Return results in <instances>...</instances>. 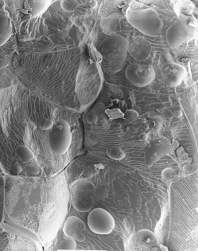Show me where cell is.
<instances>
[{"label": "cell", "instance_id": "cell-1", "mask_svg": "<svg viewBox=\"0 0 198 251\" xmlns=\"http://www.w3.org/2000/svg\"><path fill=\"white\" fill-rule=\"evenodd\" d=\"M128 42L123 35L107 37L99 46L102 68L107 74H115L124 68L128 54Z\"/></svg>", "mask_w": 198, "mask_h": 251}, {"label": "cell", "instance_id": "cell-2", "mask_svg": "<svg viewBox=\"0 0 198 251\" xmlns=\"http://www.w3.org/2000/svg\"><path fill=\"white\" fill-rule=\"evenodd\" d=\"M127 20L133 27L150 37H158L163 26L158 12L152 8L128 11Z\"/></svg>", "mask_w": 198, "mask_h": 251}, {"label": "cell", "instance_id": "cell-3", "mask_svg": "<svg viewBox=\"0 0 198 251\" xmlns=\"http://www.w3.org/2000/svg\"><path fill=\"white\" fill-rule=\"evenodd\" d=\"M195 35L196 28L192 24V18L181 15L166 30V43L169 47L175 49L194 39Z\"/></svg>", "mask_w": 198, "mask_h": 251}, {"label": "cell", "instance_id": "cell-4", "mask_svg": "<svg viewBox=\"0 0 198 251\" xmlns=\"http://www.w3.org/2000/svg\"><path fill=\"white\" fill-rule=\"evenodd\" d=\"M72 142L70 126L65 120L53 122L49 129V145L51 151L58 155H63L68 151Z\"/></svg>", "mask_w": 198, "mask_h": 251}, {"label": "cell", "instance_id": "cell-5", "mask_svg": "<svg viewBox=\"0 0 198 251\" xmlns=\"http://www.w3.org/2000/svg\"><path fill=\"white\" fill-rule=\"evenodd\" d=\"M93 184L86 179H80L73 183V205L80 212H87L94 203Z\"/></svg>", "mask_w": 198, "mask_h": 251}, {"label": "cell", "instance_id": "cell-6", "mask_svg": "<svg viewBox=\"0 0 198 251\" xmlns=\"http://www.w3.org/2000/svg\"><path fill=\"white\" fill-rule=\"evenodd\" d=\"M174 151V146L168 138L158 136L150 139L144 148V158L147 167L151 168L164 156Z\"/></svg>", "mask_w": 198, "mask_h": 251}, {"label": "cell", "instance_id": "cell-7", "mask_svg": "<svg viewBox=\"0 0 198 251\" xmlns=\"http://www.w3.org/2000/svg\"><path fill=\"white\" fill-rule=\"evenodd\" d=\"M126 78L136 87H146L155 79L156 74L153 66L139 62L131 63L125 71Z\"/></svg>", "mask_w": 198, "mask_h": 251}, {"label": "cell", "instance_id": "cell-8", "mask_svg": "<svg viewBox=\"0 0 198 251\" xmlns=\"http://www.w3.org/2000/svg\"><path fill=\"white\" fill-rule=\"evenodd\" d=\"M88 226L96 234L107 235L111 234L115 226V219L105 209H92L88 216Z\"/></svg>", "mask_w": 198, "mask_h": 251}, {"label": "cell", "instance_id": "cell-9", "mask_svg": "<svg viewBox=\"0 0 198 251\" xmlns=\"http://www.w3.org/2000/svg\"><path fill=\"white\" fill-rule=\"evenodd\" d=\"M187 76L185 67L175 62H170L165 65L161 71L162 81L166 86L175 88L181 85Z\"/></svg>", "mask_w": 198, "mask_h": 251}, {"label": "cell", "instance_id": "cell-10", "mask_svg": "<svg viewBox=\"0 0 198 251\" xmlns=\"http://www.w3.org/2000/svg\"><path fill=\"white\" fill-rule=\"evenodd\" d=\"M152 51V43L143 37H135L132 43L128 44V53L138 62L146 61L149 58Z\"/></svg>", "mask_w": 198, "mask_h": 251}, {"label": "cell", "instance_id": "cell-11", "mask_svg": "<svg viewBox=\"0 0 198 251\" xmlns=\"http://www.w3.org/2000/svg\"><path fill=\"white\" fill-rule=\"evenodd\" d=\"M86 229V225L80 218L77 216H70L66 220L63 227V232L66 237H69L78 241L83 242L85 241V235L83 231Z\"/></svg>", "mask_w": 198, "mask_h": 251}, {"label": "cell", "instance_id": "cell-12", "mask_svg": "<svg viewBox=\"0 0 198 251\" xmlns=\"http://www.w3.org/2000/svg\"><path fill=\"white\" fill-rule=\"evenodd\" d=\"M100 26L104 34L108 36L118 34L121 30V23L117 14L113 13L109 16L102 18L100 20Z\"/></svg>", "mask_w": 198, "mask_h": 251}, {"label": "cell", "instance_id": "cell-13", "mask_svg": "<svg viewBox=\"0 0 198 251\" xmlns=\"http://www.w3.org/2000/svg\"><path fill=\"white\" fill-rule=\"evenodd\" d=\"M12 34V26L8 15L0 12V47L7 43Z\"/></svg>", "mask_w": 198, "mask_h": 251}, {"label": "cell", "instance_id": "cell-14", "mask_svg": "<svg viewBox=\"0 0 198 251\" xmlns=\"http://www.w3.org/2000/svg\"><path fill=\"white\" fill-rule=\"evenodd\" d=\"M28 2V6L30 7V16L32 18L37 17L38 15L43 13L49 7V4L52 3L50 1H30Z\"/></svg>", "mask_w": 198, "mask_h": 251}, {"label": "cell", "instance_id": "cell-15", "mask_svg": "<svg viewBox=\"0 0 198 251\" xmlns=\"http://www.w3.org/2000/svg\"><path fill=\"white\" fill-rule=\"evenodd\" d=\"M15 155L22 163H28L34 160V154L27 146L25 145H19L15 149Z\"/></svg>", "mask_w": 198, "mask_h": 251}, {"label": "cell", "instance_id": "cell-16", "mask_svg": "<svg viewBox=\"0 0 198 251\" xmlns=\"http://www.w3.org/2000/svg\"><path fill=\"white\" fill-rule=\"evenodd\" d=\"M55 247L58 251H75L77 248V242L73 238L67 237L64 239L58 241Z\"/></svg>", "mask_w": 198, "mask_h": 251}, {"label": "cell", "instance_id": "cell-17", "mask_svg": "<svg viewBox=\"0 0 198 251\" xmlns=\"http://www.w3.org/2000/svg\"><path fill=\"white\" fill-rule=\"evenodd\" d=\"M107 155L115 160H121L125 157V152L117 145H111L106 150Z\"/></svg>", "mask_w": 198, "mask_h": 251}, {"label": "cell", "instance_id": "cell-18", "mask_svg": "<svg viewBox=\"0 0 198 251\" xmlns=\"http://www.w3.org/2000/svg\"><path fill=\"white\" fill-rule=\"evenodd\" d=\"M162 126V118L159 116L154 117L150 120L148 126H149L150 129L153 131V132H158L160 128Z\"/></svg>", "mask_w": 198, "mask_h": 251}, {"label": "cell", "instance_id": "cell-19", "mask_svg": "<svg viewBox=\"0 0 198 251\" xmlns=\"http://www.w3.org/2000/svg\"><path fill=\"white\" fill-rule=\"evenodd\" d=\"M109 195L108 190L105 188L104 186H100V187H95L93 191V196L98 200H104L106 199Z\"/></svg>", "mask_w": 198, "mask_h": 251}, {"label": "cell", "instance_id": "cell-20", "mask_svg": "<svg viewBox=\"0 0 198 251\" xmlns=\"http://www.w3.org/2000/svg\"><path fill=\"white\" fill-rule=\"evenodd\" d=\"M37 125H38V126H39L41 129L49 130L52 128V126H53V122L51 119H49V118H43V119L39 120Z\"/></svg>", "mask_w": 198, "mask_h": 251}, {"label": "cell", "instance_id": "cell-21", "mask_svg": "<svg viewBox=\"0 0 198 251\" xmlns=\"http://www.w3.org/2000/svg\"><path fill=\"white\" fill-rule=\"evenodd\" d=\"M62 8L67 12H73L77 7V2L76 1H62Z\"/></svg>", "mask_w": 198, "mask_h": 251}, {"label": "cell", "instance_id": "cell-22", "mask_svg": "<svg viewBox=\"0 0 198 251\" xmlns=\"http://www.w3.org/2000/svg\"><path fill=\"white\" fill-rule=\"evenodd\" d=\"M175 176H176V173H175V171L172 169V168H166V169L162 171V176L163 180H171L174 177H175Z\"/></svg>", "mask_w": 198, "mask_h": 251}, {"label": "cell", "instance_id": "cell-23", "mask_svg": "<svg viewBox=\"0 0 198 251\" xmlns=\"http://www.w3.org/2000/svg\"><path fill=\"white\" fill-rule=\"evenodd\" d=\"M137 117H138V113H137V112H135L134 110L129 109V110L126 112L125 118L127 120H129L130 122H132V121H134V120L136 119Z\"/></svg>", "mask_w": 198, "mask_h": 251}, {"label": "cell", "instance_id": "cell-24", "mask_svg": "<svg viewBox=\"0 0 198 251\" xmlns=\"http://www.w3.org/2000/svg\"><path fill=\"white\" fill-rule=\"evenodd\" d=\"M27 172L31 176H37L40 171H39V167L37 166L36 164H34L28 165Z\"/></svg>", "mask_w": 198, "mask_h": 251}, {"label": "cell", "instance_id": "cell-25", "mask_svg": "<svg viewBox=\"0 0 198 251\" xmlns=\"http://www.w3.org/2000/svg\"><path fill=\"white\" fill-rule=\"evenodd\" d=\"M139 141H144L147 140V135L146 134V133H144V132H143V133H141L140 135H139Z\"/></svg>", "mask_w": 198, "mask_h": 251}, {"label": "cell", "instance_id": "cell-26", "mask_svg": "<svg viewBox=\"0 0 198 251\" xmlns=\"http://www.w3.org/2000/svg\"><path fill=\"white\" fill-rule=\"evenodd\" d=\"M157 113H155V112H153V113H151L149 114V117L152 119V118H154V117H157Z\"/></svg>", "mask_w": 198, "mask_h": 251}]
</instances>
